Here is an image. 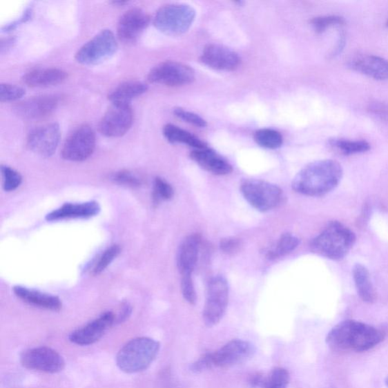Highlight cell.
Here are the masks:
<instances>
[{
  "label": "cell",
  "instance_id": "277c9868",
  "mask_svg": "<svg viewBox=\"0 0 388 388\" xmlns=\"http://www.w3.org/2000/svg\"><path fill=\"white\" fill-rule=\"evenodd\" d=\"M160 345L156 340L142 337L132 339L119 351L116 364L128 374L148 369L159 353Z\"/></svg>",
  "mask_w": 388,
  "mask_h": 388
},
{
  "label": "cell",
  "instance_id": "7402d4cb",
  "mask_svg": "<svg viewBox=\"0 0 388 388\" xmlns=\"http://www.w3.org/2000/svg\"><path fill=\"white\" fill-rule=\"evenodd\" d=\"M191 158L207 172L214 175H226L232 172L230 163L208 147L193 150L191 153Z\"/></svg>",
  "mask_w": 388,
  "mask_h": 388
},
{
  "label": "cell",
  "instance_id": "e575fe53",
  "mask_svg": "<svg viewBox=\"0 0 388 388\" xmlns=\"http://www.w3.org/2000/svg\"><path fill=\"white\" fill-rule=\"evenodd\" d=\"M26 94V90L17 85L10 84H0V101L1 102H12L18 100Z\"/></svg>",
  "mask_w": 388,
  "mask_h": 388
},
{
  "label": "cell",
  "instance_id": "4fadbf2b",
  "mask_svg": "<svg viewBox=\"0 0 388 388\" xmlns=\"http://www.w3.org/2000/svg\"><path fill=\"white\" fill-rule=\"evenodd\" d=\"M61 137L58 124L52 123L30 132L27 144L30 151L43 157H50L56 152Z\"/></svg>",
  "mask_w": 388,
  "mask_h": 388
},
{
  "label": "cell",
  "instance_id": "30bf717a",
  "mask_svg": "<svg viewBox=\"0 0 388 388\" xmlns=\"http://www.w3.org/2000/svg\"><path fill=\"white\" fill-rule=\"evenodd\" d=\"M147 79L151 83L166 86H182L195 79V72L187 65L175 61H166L152 68Z\"/></svg>",
  "mask_w": 388,
  "mask_h": 388
},
{
  "label": "cell",
  "instance_id": "ffe728a7",
  "mask_svg": "<svg viewBox=\"0 0 388 388\" xmlns=\"http://www.w3.org/2000/svg\"><path fill=\"white\" fill-rule=\"evenodd\" d=\"M200 237L192 235L186 237L177 254V266L182 276H192L195 269L200 246Z\"/></svg>",
  "mask_w": 388,
  "mask_h": 388
},
{
  "label": "cell",
  "instance_id": "7a4b0ae2",
  "mask_svg": "<svg viewBox=\"0 0 388 388\" xmlns=\"http://www.w3.org/2000/svg\"><path fill=\"white\" fill-rule=\"evenodd\" d=\"M385 332L354 320L341 322L328 333L326 343L335 351L365 352L381 343Z\"/></svg>",
  "mask_w": 388,
  "mask_h": 388
},
{
  "label": "cell",
  "instance_id": "484cf974",
  "mask_svg": "<svg viewBox=\"0 0 388 388\" xmlns=\"http://www.w3.org/2000/svg\"><path fill=\"white\" fill-rule=\"evenodd\" d=\"M353 280L360 298L368 304L376 300V293L371 282L370 275L366 266L356 264L353 269Z\"/></svg>",
  "mask_w": 388,
  "mask_h": 388
},
{
  "label": "cell",
  "instance_id": "60d3db41",
  "mask_svg": "<svg viewBox=\"0 0 388 388\" xmlns=\"http://www.w3.org/2000/svg\"><path fill=\"white\" fill-rule=\"evenodd\" d=\"M214 368L211 353L201 356L195 362L191 364V370L195 374Z\"/></svg>",
  "mask_w": 388,
  "mask_h": 388
},
{
  "label": "cell",
  "instance_id": "e0dca14e",
  "mask_svg": "<svg viewBox=\"0 0 388 388\" xmlns=\"http://www.w3.org/2000/svg\"><path fill=\"white\" fill-rule=\"evenodd\" d=\"M151 19L143 10L131 9L124 13L117 27L118 37L125 43H135L150 24Z\"/></svg>",
  "mask_w": 388,
  "mask_h": 388
},
{
  "label": "cell",
  "instance_id": "83f0119b",
  "mask_svg": "<svg viewBox=\"0 0 388 388\" xmlns=\"http://www.w3.org/2000/svg\"><path fill=\"white\" fill-rule=\"evenodd\" d=\"M328 143L333 150L345 155V156L366 153L371 148L370 144L366 141H362V139L351 141V139L333 137L329 139Z\"/></svg>",
  "mask_w": 388,
  "mask_h": 388
},
{
  "label": "cell",
  "instance_id": "2e32d148",
  "mask_svg": "<svg viewBox=\"0 0 388 388\" xmlns=\"http://www.w3.org/2000/svg\"><path fill=\"white\" fill-rule=\"evenodd\" d=\"M200 61L204 65L219 71H234L240 64L242 59L238 54L220 44H208L201 54Z\"/></svg>",
  "mask_w": 388,
  "mask_h": 388
},
{
  "label": "cell",
  "instance_id": "d6a6232c",
  "mask_svg": "<svg viewBox=\"0 0 388 388\" xmlns=\"http://www.w3.org/2000/svg\"><path fill=\"white\" fill-rule=\"evenodd\" d=\"M311 26L317 33L321 34L331 27L342 26L345 24V20L340 17L331 15V17H317L310 21Z\"/></svg>",
  "mask_w": 388,
  "mask_h": 388
},
{
  "label": "cell",
  "instance_id": "74e56055",
  "mask_svg": "<svg viewBox=\"0 0 388 388\" xmlns=\"http://www.w3.org/2000/svg\"><path fill=\"white\" fill-rule=\"evenodd\" d=\"M112 180L115 182H117L120 184H124L126 186H130V187H139L142 184V182L139 178L135 174L128 172V171H120V172L116 173L113 175Z\"/></svg>",
  "mask_w": 388,
  "mask_h": 388
},
{
  "label": "cell",
  "instance_id": "9a60e30c",
  "mask_svg": "<svg viewBox=\"0 0 388 388\" xmlns=\"http://www.w3.org/2000/svg\"><path fill=\"white\" fill-rule=\"evenodd\" d=\"M255 348L243 340H233L220 350L211 353L214 367L229 368L242 363L253 356Z\"/></svg>",
  "mask_w": 388,
  "mask_h": 388
},
{
  "label": "cell",
  "instance_id": "b9f144b4",
  "mask_svg": "<svg viewBox=\"0 0 388 388\" xmlns=\"http://www.w3.org/2000/svg\"><path fill=\"white\" fill-rule=\"evenodd\" d=\"M369 112L382 121H388V104L382 102L371 103L369 108Z\"/></svg>",
  "mask_w": 388,
  "mask_h": 388
},
{
  "label": "cell",
  "instance_id": "5bb4252c",
  "mask_svg": "<svg viewBox=\"0 0 388 388\" xmlns=\"http://www.w3.org/2000/svg\"><path fill=\"white\" fill-rule=\"evenodd\" d=\"M115 324V316L112 312H106L70 333L68 339L79 346L94 345L103 338L107 330Z\"/></svg>",
  "mask_w": 388,
  "mask_h": 388
},
{
  "label": "cell",
  "instance_id": "ac0fdd59",
  "mask_svg": "<svg viewBox=\"0 0 388 388\" xmlns=\"http://www.w3.org/2000/svg\"><path fill=\"white\" fill-rule=\"evenodd\" d=\"M59 102V97L56 95L38 96L23 101L14 110L22 119L38 120L48 117L55 111Z\"/></svg>",
  "mask_w": 388,
  "mask_h": 388
},
{
  "label": "cell",
  "instance_id": "ba28073f",
  "mask_svg": "<svg viewBox=\"0 0 388 388\" xmlns=\"http://www.w3.org/2000/svg\"><path fill=\"white\" fill-rule=\"evenodd\" d=\"M229 288L226 279L215 276L209 282L203 311V319L208 327L220 323L229 304Z\"/></svg>",
  "mask_w": 388,
  "mask_h": 388
},
{
  "label": "cell",
  "instance_id": "7c38bea8",
  "mask_svg": "<svg viewBox=\"0 0 388 388\" xmlns=\"http://www.w3.org/2000/svg\"><path fill=\"white\" fill-rule=\"evenodd\" d=\"M133 120L130 104H112L99 123V130L106 137H119L127 133Z\"/></svg>",
  "mask_w": 388,
  "mask_h": 388
},
{
  "label": "cell",
  "instance_id": "d590c367",
  "mask_svg": "<svg viewBox=\"0 0 388 388\" xmlns=\"http://www.w3.org/2000/svg\"><path fill=\"white\" fill-rule=\"evenodd\" d=\"M121 252V248L119 245H113L101 255L99 261L96 264L94 269V274L99 275L110 265L113 261L118 257Z\"/></svg>",
  "mask_w": 388,
  "mask_h": 388
},
{
  "label": "cell",
  "instance_id": "1f68e13d",
  "mask_svg": "<svg viewBox=\"0 0 388 388\" xmlns=\"http://www.w3.org/2000/svg\"><path fill=\"white\" fill-rule=\"evenodd\" d=\"M174 196V189L167 182L161 177H157L153 186V202L159 204L162 200H168Z\"/></svg>",
  "mask_w": 388,
  "mask_h": 388
},
{
  "label": "cell",
  "instance_id": "ee69618b",
  "mask_svg": "<svg viewBox=\"0 0 388 388\" xmlns=\"http://www.w3.org/2000/svg\"><path fill=\"white\" fill-rule=\"evenodd\" d=\"M345 43H346L345 35L344 33L340 34L338 37V41L337 42L336 48L333 49V50L331 53V57H336L338 56L339 54H340V52H342V50H344Z\"/></svg>",
  "mask_w": 388,
  "mask_h": 388
},
{
  "label": "cell",
  "instance_id": "f546056e",
  "mask_svg": "<svg viewBox=\"0 0 388 388\" xmlns=\"http://www.w3.org/2000/svg\"><path fill=\"white\" fill-rule=\"evenodd\" d=\"M254 139L263 148L275 150L283 144V137L278 130L271 128H262L255 132Z\"/></svg>",
  "mask_w": 388,
  "mask_h": 388
},
{
  "label": "cell",
  "instance_id": "603a6c76",
  "mask_svg": "<svg viewBox=\"0 0 388 388\" xmlns=\"http://www.w3.org/2000/svg\"><path fill=\"white\" fill-rule=\"evenodd\" d=\"M67 77L64 70L57 68H35L23 77V81L32 88H48L63 83Z\"/></svg>",
  "mask_w": 388,
  "mask_h": 388
},
{
  "label": "cell",
  "instance_id": "5b68a950",
  "mask_svg": "<svg viewBox=\"0 0 388 388\" xmlns=\"http://www.w3.org/2000/svg\"><path fill=\"white\" fill-rule=\"evenodd\" d=\"M196 17V11L186 4H169L155 14L154 26L161 32L177 36L187 32Z\"/></svg>",
  "mask_w": 388,
  "mask_h": 388
},
{
  "label": "cell",
  "instance_id": "4dcf8cb0",
  "mask_svg": "<svg viewBox=\"0 0 388 388\" xmlns=\"http://www.w3.org/2000/svg\"><path fill=\"white\" fill-rule=\"evenodd\" d=\"M289 371L283 368H275L271 371L268 378L264 382V388H287L289 383Z\"/></svg>",
  "mask_w": 388,
  "mask_h": 388
},
{
  "label": "cell",
  "instance_id": "8fae6325",
  "mask_svg": "<svg viewBox=\"0 0 388 388\" xmlns=\"http://www.w3.org/2000/svg\"><path fill=\"white\" fill-rule=\"evenodd\" d=\"M22 366L32 370L56 374L66 366L64 357L52 349L46 347L28 349L20 357Z\"/></svg>",
  "mask_w": 388,
  "mask_h": 388
},
{
  "label": "cell",
  "instance_id": "3957f363",
  "mask_svg": "<svg viewBox=\"0 0 388 388\" xmlns=\"http://www.w3.org/2000/svg\"><path fill=\"white\" fill-rule=\"evenodd\" d=\"M354 233L338 222L328 224L311 242L312 251L332 260L344 259L356 242Z\"/></svg>",
  "mask_w": 388,
  "mask_h": 388
},
{
  "label": "cell",
  "instance_id": "836d02e7",
  "mask_svg": "<svg viewBox=\"0 0 388 388\" xmlns=\"http://www.w3.org/2000/svg\"><path fill=\"white\" fill-rule=\"evenodd\" d=\"M1 173L6 191H13L19 187L22 182V177L17 171L9 166H2Z\"/></svg>",
  "mask_w": 388,
  "mask_h": 388
},
{
  "label": "cell",
  "instance_id": "4316f807",
  "mask_svg": "<svg viewBox=\"0 0 388 388\" xmlns=\"http://www.w3.org/2000/svg\"><path fill=\"white\" fill-rule=\"evenodd\" d=\"M163 135L171 144H183L193 147L194 150L206 148V144L190 132L180 127L168 124L163 128Z\"/></svg>",
  "mask_w": 388,
  "mask_h": 388
},
{
  "label": "cell",
  "instance_id": "44dd1931",
  "mask_svg": "<svg viewBox=\"0 0 388 388\" xmlns=\"http://www.w3.org/2000/svg\"><path fill=\"white\" fill-rule=\"evenodd\" d=\"M100 206L95 201L83 204H66L49 213L46 220L49 222L66 219H88L97 215Z\"/></svg>",
  "mask_w": 388,
  "mask_h": 388
},
{
  "label": "cell",
  "instance_id": "8992f818",
  "mask_svg": "<svg viewBox=\"0 0 388 388\" xmlns=\"http://www.w3.org/2000/svg\"><path fill=\"white\" fill-rule=\"evenodd\" d=\"M118 50V43L110 30H103L77 52L75 59L84 66H95L110 59Z\"/></svg>",
  "mask_w": 388,
  "mask_h": 388
},
{
  "label": "cell",
  "instance_id": "f35d334b",
  "mask_svg": "<svg viewBox=\"0 0 388 388\" xmlns=\"http://www.w3.org/2000/svg\"><path fill=\"white\" fill-rule=\"evenodd\" d=\"M181 286L182 295L186 301L191 305L195 304L197 293L195 288H194L192 276H182Z\"/></svg>",
  "mask_w": 388,
  "mask_h": 388
},
{
  "label": "cell",
  "instance_id": "d4e9b609",
  "mask_svg": "<svg viewBox=\"0 0 388 388\" xmlns=\"http://www.w3.org/2000/svg\"><path fill=\"white\" fill-rule=\"evenodd\" d=\"M147 90L148 85L144 82L126 81L119 84L108 95V99L112 104H130L132 99L143 95Z\"/></svg>",
  "mask_w": 388,
  "mask_h": 388
},
{
  "label": "cell",
  "instance_id": "9c48e42d",
  "mask_svg": "<svg viewBox=\"0 0 388 388\" xmlns=\"http://www.w3.org/2000/svg\"><path fill=\"white\" fill-rule=\"evenodd\" d=\"M96 146L95 132L88 125L75 129L64 143L61 156L71 162H82L88 159Z\"/></svg>",
  "mask_w": 388,
  "mask_h": 388
},
{
  "label": "cell",
  "instance_id": "cb8c5ba5",
  "mask_svg": "<svg viewBox=\"0 0 388 388\" xmlns=\"http://www.w3.org/2000/svg\"><path fill=\"white\" fill-rule=\"evenodd\" d=\"M13 291L19 298L29 305L52 310V311H59L63 307L60 299L53 295L28 289L22 286L14 287Z\"/></svg>",
  "mask_w": 388,
  "mask_h": 388
},
{
  "label": "cell",
  "instance_id": "7bdbcfd3",
  "mask_svg": "<svg viewBox=\"0 0 388 388\" xmlns=\"http://www.w3.org/2000/svg\"><path fill=\"white\" fill-rule=\"evenodd\" d=\"M32 9L26 10L24 14L21 15V18L19 20L14 21L10 23V24L6 26L3 28V32H11V30L17 28L19 26L22 24V23H25L28 21L30 18H32Z\"/></svg>",
  "mask_w": 388,
  "mask_h": 388
},
{
  "label": "cell",
  "instance_id": "f6af8a7d",
  "mask_svg": "<svg viewBox=\"0 0 388 388\" xmlns=\"http://www.w3.org/2000/svg\"><path fill=\"white\" fill-rule=\"evenodd\" d=\"M130 313H131V309L130 308L129 306L126 305L125 307H124L122 310V313L119 314L117 319H116L115 323H121L123 322L124 321H126L128 319V318L130 316Z\"/></svg>",
  "mask_w": 388,
  "mask_h": 388
},
{
  "label": "cell",
  "instance_id": "d6986e66",
  "mask_svg": "<svg viewBox=\"0 0 388 388\" xmlns=\"http://www.w3.org/2000/svg\"><path fill=\"white\" fill-rule=\"evenodd\" d=\"M347 67L377 81L388 80V60L375 55L359 54L348 60Z\"/></svg>",
  "mask_w": 388,
  "mask_h": 388
},
{
  "label": "cell",
  "instance_id": "6da1fadb",
  "mask_svg": "<svg viewBox=\"0 0 388 388\" xmlns=\"http://www.w3.org/2000/svg\"><path fill=\"white\" fill-rule=\"evenodd\" d=\"M343 177V168L332 159L309 163L294 177L293 191L309 197H321L335 190Z\"/></svg>",
  "mask_w": 388,
  "mask_h": 388
},
{
  "label": "cell",
  "instance_id": "bcb514c9",
  "mask_svg": "<svg viewBox=\"0 0 388 388\" xmlns=\"http://www.w3.org/2000/svg\"><path fill=\"white\" fill-rule=\"evenodd\" d=\"M14 43V37H9L5 39V40H2L1 45H0V50H1V53H3V52L6 50H10Z\"/></svg>",
  "mask_w": 388,
  "mask_h": 388
},
{
  "label": "cell",
  "instance_id": "ab89813d",
  "mask_svg": "<svg viewBox=\"0 0 388 388\" xmlns=\"http://www.w3.org/2000/svg\"><path fill=\"white\" fill-rule=\"evenodd\" d=\"M242 240L235 237H229L221 240L220 249L227 255H235L242 250Z\"/></svg>",
  "mask_w": 388,
  "mask_h": 388
},
{
  "label": "cell",
  "instance_id": "52a82bcc",
  "mask_svg": "<svg viewBox=\"0 0 388 388\" xmlns=\"http://www.w3.org/2000/svg\"><path fill=\"white\" fill-rule=\"evenodd\" d=\"M245 200L260 212L277 208L283 200V191L277 185L261 180H246L240 186Z\"/></svg>",
  "mask_w": 388,
  "mask_h": 388
},
{
  "label": "cell",
  "instance_id": "8d00e7d4",
  "mask_svg": "<svg viewBox=\"0 0 388 388\" xmlns=\"http://www.w3.org/2000/svg\"><path fill=\"white\" fill-rule=\"evenodd\" d=\"M174 114L177 118L191 124V125L195 126L200 128H205L207 126L206 120L201 118L200 115L184 110L182 108H175Z\"/></svg>",
  "mask_w": 388,
  "mask_h": 388
},
{
  "label": "cell",
  "instance_id": "7dc6e473",
  "mask_svg": "<svg viewBox=\"0 0 388 388\" xmlns=\"http://www.w3.org/2000/svg\"><path fill=\"white\" fill-rule=\"evenodd\" d=\"M385 384H386L387 387L388 388V376L386 378Z\"/></svg>",
  "mask_w": 388,
  "mask_h": 388
},
{
  "label": "cell",
  "instance_id": "c3c4849f",
  "mask_svg": "<svg viewBox=\"0 0 388 388\" xmlns=\"http://www.w3.org/2000/svg\"><path fill=\"white\" fill-rule=\"evenodd\" d=\"M386 25H387V26L388 27V19H387V21Z\"/></svg>",
  "mask_w": 388,
  "mask_h": 388
},
{
  "label": "cell",
  "instance_id": "f1b7e54d",
  "mask_svg": "<svg viewBox=\"0 0 388 388\" xmlns=\"http://www.w3.org/2000/svg\"><path fill=\"white\" fill-rule=\"evenodd\" d=\"M299 244L298 237L287 233L279 238L276 244L268 251L266 257L269 260L284 257L296 249Z\"/></svg>",
  "mask_w": 388,
  "mask_h": 388
}]
</instances>
